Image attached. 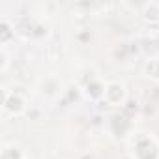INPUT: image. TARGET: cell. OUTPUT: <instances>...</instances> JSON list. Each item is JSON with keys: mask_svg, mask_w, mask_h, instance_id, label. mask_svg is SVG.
Masks as SVG:
<instances>
[{"mask_svg": "<svg viewBox=\"0 0 159 159\" xmlns=\"http://www.w3.org/2000/svg\"><path fill=\"white\" fill-rule=\"evenodd\" d=\"M2 159H25V152L17 144H6L2 148Z\"/></svg>", "mask_w": 159, "mask_h": 159, "instance_id": "5b68a950", "label": "cell"}, {"mask_svg": "<svg viewBox=\"0 0 159 159\" xmlns=\"http://www.w3.org/2000/svg\"><path fill=\"white\" fill-rule=\"evenodd\" d=\"M28 103H26V98L21 94V92H15V90H4V99H2V109L6 114L10 116H21L25 114Z\"/></svg>", "mask_w": 159, "mask_h": 159, "instance_id": "7a4b0ae2", "label": "cell"}, {"mask_svg": "<svg viewBox=\"0 0 159 159\" xmlns=\"http://www.w3.org/2000/svg\"><path fill=\"white\" fill-rule=\"evenodd\" d=\"M142 19L146 23H159V4L157 2H148L142 6V11H140Z\"/></svg>", "mask_w": 159, "mask_h": 159, "instance_id": "277c9868", "label": "cell"}, {"mask_svg": "<svg viewBox=\"0 0 159 159\" xmlns=\"http://www.w3.org/2000/svg\"><path fill=\"white\" fill-rule=\"evenodd\" d=\"M144 73L153 79V81H159V58H152L150 62L144 64Z\"/></svg>", "mask_w": 159, "mask_h": 159, "instance_id": "8992f818", "label": "cell"}, {"mask_svg": "<svg viewBox=\"0 0 159 159\" xmlns=\"http://www.w3.org/2000/svg\"><path fill=\"white\" fill-rule=\"evenodd\" d=\"M103 99L111 107H124L127 99V90L122 81H107L103 90Z\"/></svg>", "mask_w": 159, "mask_h": 159, "instance_id": "3957f363", "label": "cell"}, {"mask_svg": "<svg viewBox=\"0 0 159 159\" xmlns=\"http://www.w3.org/2000/svg\"><path fill=\"white\" fill-rule=\"evenodd\" d=\"M135 159H159V144L150 135H139L133 144Z\"/></svg>", "mask_w": 159, "mask_h": 159, "instance_id": "6da1fadb", "label": "cell"}, {"mask_svg": "<svg viewBox=\"0 0 159 159\" xmlns=\"http://www.w3.org/2000/svg\"><path fill=\"white\" fill-rule=\"evenodd\" d=\"M13 34H15V32H11V25L4 19V21H2V25H0V41H2V43L6 45Z\"/></svg>", "mask_w": 159, "mask_h": 159, "instance_id": "52a82bcc", "label": "cell"}]
</instances>
